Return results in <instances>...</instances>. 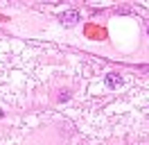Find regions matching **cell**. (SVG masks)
<instances>
[{
	"label": "cell",
	"instance_id": "cell-1",
	"mask_svg": "<svg viewBox=\"0 0 149 145\" xmlns=\"http://www.w3.org/2000/svg\"><path fill=\"white\" fill-rule=\"evenodd\" d=\"M106 82H109V86H118L122 80L118 77V75H109V77H106Z\"/></svg>",
	"mask_w": 149,
	"mask_h": 145
}]
</instances>
